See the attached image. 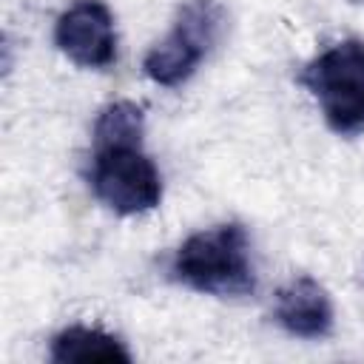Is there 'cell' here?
I'll list each match as a JSON object with an SVG mask.
<instances>
[{
	"label": "cell",
	"instance_id": "obj_1",
	"mask_svg": "<svg viewBox=\"0 0 364 364\" xmlns=\"http://www.w3.org/2000/svg\"><path fill=\"white\" fill-rule=\"evenodd\" d=\"M171 276L205 296L239 299L256 290L250 239L239 222H225L191 233L171 262Z\"/></svg>",
	"mask_w": 364,
	"mask_h": 364
},
{
	"label": "cell",
	"instance_id": "obj_2",
	"mask_svg": "<svg viewBox=\"0 0 364 364\" xmlns=\"http://www.w3.org/2000/svg\"><path fill=\"white\" fill-rule=\"evenodd\" d=\"M299 82L318 102L330 131L353 136L364 131V40H341L313 57Z\"/></svg>",
	"mask_w": 364,
	"mask_h": 364
},
{
	"label": "cell",
	"instance_id": "obj_3",
	"mask_svg": "<svg viewBox=\"0 0 364 364\" xmlns=\"http://www.w3.org/2000/svg\"><path fill=\"white\" fill-rule=\"evenodd\" d=\"M88 185L94 196L119 216L148 213L162 202V176L142 151V139L91 142Z\"/></svg>",
	"mask_w": 364,
	"mask_h": 364
},
{
	"label": "cell",
	"instance_id": "obj_4",
	"mask_svg": "<svg viewBox=\"0 0 364 364\" xmlns=\"http://www.w3.org/2000/svg\"><path fill=\"white\" fill-rule=\"evenodd\" d=\"M222 28H225V9L216 0L182 3L171 31L148 48L142 60L145 77L165 88L182 85L208 57V51L219 43Z\"/></svg>",
	"mask_w": 364,
	"mask_h": 364
},
{
	"label": "cell",
	"instance_id": "obj_5",
	"mask_svg": "<svg viewBox=\"0 0 364 364\" xmlns=\"http://www.w3.org/2000/svg\"><path fill=\"white\" fill-rule=\"evenodd\" d=\"M57 48L80 68H108L117 57L114 17L102 0L71 3L54 26Z\"/></svg>",
	"mask_w": 364,
	"mask_h": 364
},
{
	"label": "cell",
	"instance_id": "obj_6",
	"mask_svg": "<svg viewBox=\"0 0 364 364\" xmlns=\"http://www.w3.org/2000/svg\"><path fill=\"white\" fill-rule=\"evenodd\" d=\"M276 324L296 338H324L333 333V301L313 276H296L276 290Z\"/></svg>",
	"mask_w": 364,
	"mask_h": 364
},
{
	"label": "cell",
	"instance_id": "obj_7",
	"mask_svg": "<svg viewBox=\"0 0 364 364\" xmlns=\"http://www.w3.org/2000/svg\"><path fill=\"white\" fill-rule=\"evenodd\" d=\"M51 361L57 364H71V361H131L128 347L97 327H65L51 338V350H48Z\"/></svg>",
	"mask_w": 364,
	"mask_h": 364
},
{
	"label": "cell",
	"instance_id": "obj_8",
	"mask_svg": "<svg viewBox=\"0 0 364 364\" xmlns=\"http://www.w3.org/2000/svg\"><path fill=\"white\" fill-rule=\"evenodd\" d=\"M145 134V117L142 108L131 100H117L108 102L97 119H94V131H91V142H122V139H142Z\"/></svg>",
	"mask_w": 364,
	"mask_h": 364
}]
</instances>
